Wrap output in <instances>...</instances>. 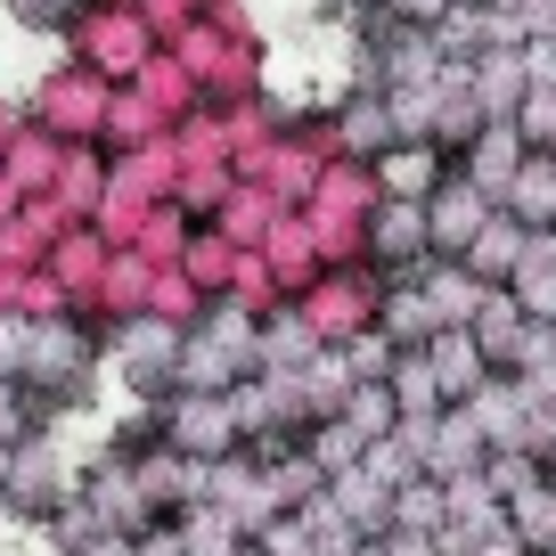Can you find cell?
Masks as SVG:
<instances>
[{
	"label": "cell",
	"mask_w": 556,
	"mask_h": 556,
	"mask_svg": "<svg viewBox=\"0 0 556 556\" xmlns=\"http://www.w3.org/2000/svg\"><path fill=\"white\" fill-rule=\"evenodd\" d=\"M262 361H278V368H312L319 344L295 328V319H278V328H262Z\"/></svg>",
	"instance_id": "obj_9"
},
{
	"label": "cell",
	"mask_w": 556,
	"mask_h": 556,
	"mask_svg": "<svg viewBox=\"0 0 556 556\" xmlns=\"http://www.w3.org/2000/svg\"><path fill=\"white\" fill-rule=\"evenodd\" d=\"M123 368H131V384L173 377V368H180V336L173 328H131V336H123Z\"/></svg>",
	"instance_id": "obj_7"
},
{
	"label": "cell",
	"mask_w": 556,
	"mask_h": 556,
	"mask_svg": "<svg viewBox=\"0 0 556 556\" xmlns=\"http://www.w3.org/2000/svg\"><path fill=\"white\" fill-rule=\"evenodd\" d=\"M9 434H25V417H17V384L0 377V442H9Z\"/></svg>",
	"instance_id": "obj_11"
},
{
	"label": "cell",
	"mask_w": 556,
	"mask_h": 556,
	"mask_svg": "<svg viewBox=\"0 0 556 556\" xmlns=\"http://www.w3.org/2000/svg\"><path fill=\"white\" fill-rule=\"evenodd\" d=\"M417 295H426V312H434V328H475V312H483V278L475 270H417Z\"/></svg>",
	"instance_id": "obj_2"
},
{
	"label": "cell",
	"mask_w": 556,
	"mask_h": 556,
	"mask_svg": "<svg viewBox=\"0 0 556 556\" xmlns=\"http://www.w3.org/2000/svg\"><path fill=\"white\" fill-rule=\"evenodd\" d=\"M426 361H434L442 401H475V384H483V352H475V336H467V328H442L434 344H426Z\"/></svg>",
	"instance_id": "obj_4"
},
{
	"label": "cell",
	"mask_w": 556,
	"mask_h": 556,
	"mask_svg": "<svg viewBox=\"0 0 556 556\" xmlns=\"http://www.w3.org/2000/svg\"><path fill=\"white\" fill-rule=\"evenodd\" d=\"M491 213H483V197H467V189H451V197H434V213H426V238L442 245V254H467L475 245V229H483Z\"/></svg>",
	"instance_id": "obj_5"
},
{
	"label": "cell",
	"mask_w": 556,
	"mask_h": 556,
	"mask_svg": "<svg viewBox=\"0 0 556 556\" xmlns=\"http://www.w3.org/2000/svg\"><path fill=\"white\" fill-rule=\"evenodd\" d=\"M483 491H491V500H523V491H532V458L500 451V458H491V475H483Z\"/></svg>",
	"instance_id": "obj_10"
},
{
	"label": "cell",
	"mask_w": 556,
	"mask_h": 556,
	"mask_svg": "<svg viewBox=\"0 0 556 556\" xmlns=\"http://www.w3.org/2000/svg\"><path fill=\"white\" fill-rule=\"evenodd\" d=\"M467 262H475V270H491V278L523 270V229L516 222H483V229H475V245H467Z\"/></svg>",
	"instance_id": "obj_8"
},
{
	"label": "cell",
	"mask_w": 556,
	"mask_h": 556,
	"mask_svg": "<svg viewBox=\"0 0 556 556\" xmlns=\"http://www.w3.org/2000/svg\"><path fill=\"white\" fill-rule=\"evenodd\" d=\"M475 426H483V442H500V451H516L523 434H532V401H523V384H475Z\"/></svg>",
	"instance_id": "obj_3"
},
{
	"label": "cell",
	"mask_w": 556,
	"mask_h": 556,
	"mask_svg": "<svg viewBox=\"0 0 556 556\" xmlns=\"http://www.w3.org/2000/svg\"><path fill=\"white\" fill-rule=\"evenodd\" d=\"M83 361H90L83 336H66V328H34V344H25V368H17V377H50V384H66Z\"/></svg>",
	"instance_id": "obj_6"
},
{
	"label": "cell",
	"mask_w": 556,
	"mask_h": 556,
	"mask_svg": "<svg viewBox=\"0 0 556 556\" xmlns=\"http://www.w3.org/2000/svg\"><path fill=\"white\" fill-rule=\"evenodd\" d=\"M483 458V426H475V409H434L426 417V475L434 483H467V467Z\"/></svg>",
	"instance_id": "obj_1"
}]
</instances>
